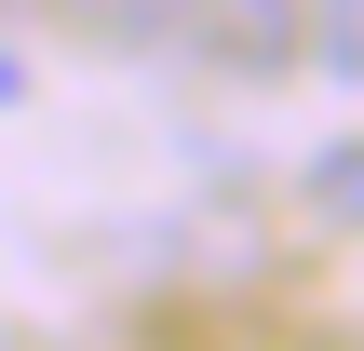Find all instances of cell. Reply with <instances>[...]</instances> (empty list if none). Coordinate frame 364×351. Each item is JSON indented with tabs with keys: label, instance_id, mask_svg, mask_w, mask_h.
Returning <instances> with one entry per match:
<instances>
[{
	"label": "cell",
	"instance_id": "obj_1",
	"mask_svg": "<svg viewBox=\"0 0 364 351\" xmlns=\"http://www.w3.org/2000/svg\"><path fill=\"white\" fill-rule=\"evenodd\" d=\"M189 41H203L230 81H270V68L297 54V0H203V14H189Z\"/></svg>",
	"mask_w": 364,
	"mask_h": 351
},
{
	"label": "cell",
	"instance_id": "obj_2",
	"mask_svg": "<svg viewBox=\"0 0 364 351\" xmlns=\"http://www.w3.org/2000/svg\"><path fill=\"white\" fill-rule=\"evenodd\" d=\"M297 54H311L338 95H364V0H297Z\"/></svg>",
	"mask_w": 364,
	"mask_h": 351
},
{
	"label": "cell",
	"instance_id": "obj_3",
	"mask_svg": "<svg viewBox=\"0 0 364 351\" xmlns=\"http://www.w3.org/2000/svg\"><path fill=\"white\" fill-rule=\"evenodd\" d=\"M95 41H122V54H162V41H189V14L203 0H68Z\"/></svg>",
	"mask_w": 364,
	"mask_h": 351
},
{
	"label": "cell",
	"instance_id": "obj_4",
	"mask_svg": "<svg viewBox=\"0 0 364 351\" xmlns=\"http://www.w3.org/2000/svg\"><path fill=\"white\" fill-rule=\"evenodd\" d=\"M311 203H324L338 230H364V135H338V149L311 162Z\"/></svg>",
	"mask_w": 364,
	"mask_h": 351
},
{
	"label": "cell",
	"instance_id": "obj_5",
	"mask_svg": "<svg viewBox=\"0 0 364 351\" xmlns=\"http://www.w3.org/2000/svg\"><path fill=\"white\" fill-rule=\"evenodd\" d=\"M0 108H27V54L14 41H0Z\"/></svg>",
	"mask_w": 364,
	"mask_h": 351
}]
</instances>
